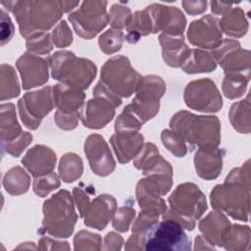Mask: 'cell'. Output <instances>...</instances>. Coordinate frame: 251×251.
I'll return each mask as SVG.
<instances>
[{"label": "cell", "mask_w": 251, "mask_h": 251, "mask_svg": "<svg viewBox=\"0 0 251 251\" xmlns=\"http://www.w3.org/2000/svg\"><path fill=\"white\" fill-rule=\"evenodd\" d=\"M43 221L40 232H46L57 238L72 235L77 222L75 201L71 193L61 189L43 203Z\"/></svg>", "instance_id": "obj_6"}, {"label": "cell", "mask_w": 251, "mask_h": 251, "mask_svg": "<svg viewBox=\"0 0 251 251\" xmlns=\"http://www.w3.org/2000/svg\"><path fill=\"white\" fill-rule=\"evenodd\" d=\"M135 210L131 206H123L116 210L113 220L112 226L115 229L121 232H126L129 229V226L134 220Z\"/></svg>", "instance_id": "obj_42"}, {"label": "cell", "mask_w": 251, "mask_h": 251, "mask_svg": "<svg viewBox=\"0 0 251 251\" xmlns=\"http://www.w3.org/2000/svg\"><path fill=\"white\" fill-rule=\"evenodd\" d=\"M229 122L232 127L240 133H249L251 129L250 124V102L249 96L245 99L233 103L228 112Z\"/></svg>", "instance_id": "obj_31"}, {"label": "cell", "mask_w": 251, "mask_h": 251, "mask_svg": "<svg viewBox=\"0 0 251 251\" xmlns=\"http://www.w3.org/2000/svg\"><path fill=\"white\" fill-rule=\"evenodd\" d=\"M152 21L153 32L170 35H182L186 26V19L177 7L151 4L145 8Z\"/></svg>", "instance_id": "obj_14"}, {"label": "cell", "mask_w": 251, "mask_h": 251, "mask_svg": "<svg viewBox=\"0 0 251 251\" xmlns=\"http://www.w3.org/2000/svg\"><path fill=\"white\" fill-rule=\"evenodd\" d=\"M145 247V234L133 233L127 239L125 245L126 250H143Z\"/></svg>", "instance_id": "obj_52"}, {"label": "cell", "mask_w": 251, "mask_h": 251, "mask_svg": "<svg viewBox=\"0 0 251 251\" xmlns=\"http://www.w3.org/2000/svg\"><path fill=\"white\" fill-rule=\"evenodd\" d=\"M109 23L112 28L123 29L127 28L132 21V14L128 7L121 4L112 6L109 12Z\"/></svg>", "instance_id": "obj_39"}, {"label": "cell", "mask_w": 251, "mask_h": 251, "mask_svg": "<svg viewBox=\"0 0 251 251\" xmlns=\"http://www.w3.org/2000/svg\"><path fill=\"white\" fill-rule=\"evenodd\" d=\"M117 210L116 199L109 194L95 197L89 204L83 217L84 225L99 230L104 229Z\"/></svg>", "instance_id": "obj_19"}, {"label": "cell", "mask_w": 251, "mask_h": 251, "mask_svg": "<svg viewBox=\"0 0 251 251\" xmlns=\"http://www.w3.org/2000/svg\"><path fill=\"white\" fill-rule=\"evenodd\" d=\"M188 41L197 47L214 50L223 41V33L220 28L219 19L211 15L191 22L187 30Z\"/></svg>", "instance_id": "obj_15"}, {"label": "cell", "mask_w": 251, "mask_h": 251, "mask_svg": "<svg viewBox=\"0 0 251 251\" xmlns=\"http://www.w3.org/2000/svg\"><path fill=\"white\" fill-rule=\"evenodd\" d=\"M52 42L58 48H64L72 44L73 33L66 21H61L53 29L51 34Z\"/></svg>", "instance_id": "obj_44"}, {"label": "cell", "mask_w": 251, "mask_h": 251, "mask_svg": "<svg viewBox=\"0 0 251 251\" xmlns=\"http://www.w3.org/2000/svg\"><path fill=\"white\" fill-rule=\"evenodd\" d=\"M161 140L164 146L176 157H184L187 153L185 141L181 136L172 129H164L161 133Z\"/></svg>", "instance_id": "obj_38"}, {"label": "cell", "mask_w": 251, "mask_h": 251, "mask_svg": "<svg viewBox=\"0 0 251 251\" xmlns=\"http://www.w3.org/2000/svg\"><path fill=\"white\" fill-rule=\"evenodd\" d=\"M159 42L162 47V57L167 65L173 68L181 67L186 59L190 48L182 35H170L161 33Z\"/></svg>", "instance_id": "obj_24"}, {"label": "cell", "mask_w": 251, "mask_h": 251, "mask_svg": "<svg viewBox=\"0 0 251 251\" xmlns=\"http://www.w3.org/2000/svg\"><path fill=\"white\" fill-rule=\"evenodd\" d=\"M183 9L189 15H199L206 11L208 2L207 1H182Z\"/></svg>", "instance_id": "obj_51"}, {"label": "cell", "mask_w": 251, "mask_h": 251, "mask_svg": "<svg viewBox=\"0 0 251 251\" xmlns=\"http://www.w3.org/2000/svg\"><path fill=\"white\" fill-rule=\"evenodd\" d=\"M110 143L121 164H126L134 159L144 145V136L138 131H116L110 138Z\"/></svg>", "instance_id": "obj_20"}, {"label": "cell", "mask_w": 251, "mask_h": 251, "mask_svg": "<svg viewBox=\"0 0 251 251\" xmlns=\"http://www.w3.org/2000/svg\"><path fill=\"white\" fill-rule=\"evenodd\" d=\"M57 162L55 152L42 144L34 145L30 148L24 158L22 164L34 176H41L53 172Z\"/></svg>", "instance_id": "obj_21"}, {"label": "cell", "mask_w": 251, "mask_h": 251, "mask_svg": "<svg viewBox=\"0 0 251 251\" xmlns=\"http://www.w3.org/2000/svg\"><path fill=\"white\" fill-rule=\"evenodd\" d=\"M53 100L58 111L63 113H79L83 106L84 90L76 86L58 83L52 88Z\"/></svg>", "instance_id": "obj_23"}, {"label": "cell", "mask_w": 251, "mask_h": 251, "mask_svg": "<svg viewBox=\"0 0 251 251\" xmlns=\"http://www.w3.org/2000/svg\"><path fill=\"white\" fill-rule=\"evenodd\" d=\"M124 243V238L119 233L115 231L108 232L103 241V246L101 249L103 250H110V251H117L121 250Z\"/></svg>", "instance_id": "obj_50"}, {"label": "cell", "mask_w": 251, "mask_h": 251, "mask_svg": "<svg viewBox=\"0 0 251 251\" xmlns=\"http://www.w3.org/2000/svg\"><path fill=\"white\" fill-rule=\"evenodd\" d=\"M16 66L22 77L23 88L25 90L43 85L49 79L48 62L38 55L25 52L17 60Z\"/></svg>", "instance_id": "obj_17"}, {"label": "cell", "mask_w": 251, "mask_h": 251, "mask_svg": "<svg viewBox=\"0 0 251 251\" xmlns=\"http://www.w3.org/2000/svg\"><path fill=\"white\" fill-rule=\"evenodd\" d=\"M84 153L92 172L99 176H107L116 168V162L105 139L97 133L87 136L84 142Z\"/></svg>", "instance_id": "obj_16"}, {"label": "cell", "mask_w": 251, "mask_h": 251, "mask_svg": "<svg viewBox=\"0 0 251 251\" xmlns=\"http://www.w3.org/2000/svg\"><path fill=\"white\" fill-rule=\"evenodd\" d=\"M251 242V231L248 226L230 225L223 242L226 250L242 251L249 250Z\"/></svg>", "instance_id": "obj_29"}, {"label": "cell", "mask_w": 251, "mask_h": 251, "mask_svg": "<svg viewBox=\"0 0 251 251\" xmlns=\"http://www.w3.org/2000/svg\"><path fill=\"white\" fill-rule=\"evenodd\" d=\"M25 46L28 52L35 55L49 54L53 49L51 35L48 32L36 33L26 38Z\"/></svg>", "instance_id": "obj_37"}, {"label": "cell", "mask_w": 251, "mask_h": 251, "mask_svg": "<svg viewBox=\"0 0 251 251\" xmlns=\"http://www.w3.org/2000/svg\"><path fill=\"white\" fill-rule=\"evenodd\" d=\"M37 249L39 250H70L67 241H56L50 237L41 236L38 240Z\"/></svg>", "instance_id": "obj_49"}, {"label": "cell", "mask_w": 251, "mask_h": 251, "mask_svg": "<svg viewBox=\"0 0 251 251\" xmlns=\"http://www.w3.org/2000/svg\"><path fill=\"white\" fill-rule=\"evenodd\" d=\"M142 79L143 76L131 67L128 58L118 55L104 63L97 83L109 97L121 105L122 98H127L137 91Z\"/></svg>", "instance_id": "obj_4"}, {"label": "cell", "mask_w": 251, "mask_h": 251, "mask_svg": "<svg viewBox=\"0 0 251 251\" xmlns=\"http://www.w3.org/2000/svg\"><path fill=\"white\" fill-rule=\"evenodd\" d=\"M183 99L187 107L198 112L217 113L223 107L220 91L208 77L190 81L184 88Z\"/></svg>", "instance_id": "obj_12"}, {"label": "cell", "mask_w": 251, "mask_h": 251, "mask_svg": "<svg viewBox=\"0 0 251 251\" xmlns=\"http://www.w3.org/2000/svg\"><path fill=\"white\" fill-rule=\"evenodd\" d=\"M102 238L98 233L88 230H79L74 237L75 250H100Z\"/></svg>", "instance_id": "obj_40"}, {"label": "cell", "mask_w": 251, "mask_h": 251, "mask_svg": "<svg viewBox=\"0 0 251 251\" xmlns=\"http://www.w3.org/2000/svg\"><path fill=\"white\" fill-rule=\"evenodd\" d=\"M217 63L213 55L202 49H190L188 55L181 65L186 74L209 73L215 71Z\"/></svg>", "instance_id": "obj_27"}, {"label": "cell", "mask_w": 251, "mask_h": 251, "mask_svg": "<svg viewBox=\"0 0 251 251\" xmlns=\"http://www.w3.org/2000/svg\"><path fill=\"white\" fill-rule=\"evenodd\" d=\"M30 185V177L21 167H13L3 177V186L11 195H20L26 192Z\"/></svg>", "instance_id": "obj_32"}, {"label": "cell", "mask_w": 251, "mask_h": 251, "mask_svg": "<svg viewBox=\"0 0 251 251\" xmlns=\"http://www.w3.org/2000/svg\"><path fill=\"white\" fill-rule=\"evenodd\" d=\"M0 135L1 142L11 141L17 138L22 132V127L17 120L14 104H2L0 107Z\"/></svg>", "instance_id": "obj_28"}, {"label": "cell", "mask_w": 251, "mask_h": 251, "mask_svg": "<svg viewBox=\"0 0 251 251\" xmlns=\"http://www.w3.org/2000/svg\"><path fill=\"white\" fill-rule=\"evenodd\" d=\"M165 90L166 83L162 77L154 75H145L131 103L126 105L124 110L143 125L159 112L160 99Z\"/></svg>", "instance_id": "obj_8"}, {"label": "cell", "mask_w": 251, "mask_h": 251, "mask_svg": "<svg viewBox=\"0 0 251 251\" xmlns=\"http://www.w3.org/2000/svg\"><path fill=\"white\" fill-rule=\"evenodd\" d=\"M78 5V2H70V1H63V6H64V11L65 13H68L72 11L75 6Z\"/></svg>", "instance_id": "obj_55"}, {"label": "cell", "mask_w": 251, "mask_h": 251, "mask_svg": "<svg viewBox=\"0 0 251 251\" xmlns=\"http://www.w3.org/2000/svg\"><path fill=\"white\" fill-rule=\"evenodd\" d=\"M159 220V217L152 216L145 212H140L137 219L132 225L131 230L133 233H145Z\"/></svg>", "instance_id": "obj_46"}, {"label": "cell", "mask_w": 251, "mask_h": 251, "mask_svg": "<svg viewBox=\"0 0 251 251\" xmlns=\"http://www.w3.org/2000/svg\"><path fill=\"white\" fill-rule=\"evenodd\" d=\"M232 5H234V4L222 2V1H220V2L213 1V2H211V7H212L211 11L216 15H224L231 9Z\"/></svg>", "instance_id": "obj_53"}, {"label": "cell", "mask_w": 251, "mask_h": 251, "mask_svg": "<svg viewBox=\"0 0 251 251\" xmlns=\"http://www.w3.org/2000/svg\"><path fill=\"white\" fill-rule=\"evenodd\" d=\"M250 74L246 73H229L225 74L223 80V93L228 99H236L241 97L246 91Z\"/></svg>", "instance_id": "obj_34"}, {"label": "cell", "mask_w": 251, "mask_h": 251, "mask_svg": "<svg viewBox=\"0 0 251 251\" xmlns=\"http://www.w3.org/2000/svg\"><path fill=\"white\" fill-rule=\"evenodd\" d=\"M14 35V25L10 17L5 13L4 10H1V45L6 44L11 40Z\"/></svg>", "instance_id": "obj_48"}, {"label": "cell", "mask_w": 251, "mask_h": 251, "mask_svg": "<svg viewBox=\"0 0 251 251\" xmlns=\"http://www.w3.org/2000/svg\"><path fill=\"white\" fill-rule=\"evenodd\" d=\"M126 40L131 44L136 43L141 36H146L153 32L152 21L146 9L136 11L132 15V21L126 28Z\"/></svg>", "instance_id": "obj_30"}, {"label": "cell", "mask_w": 251, "mask_h": 251, "mask_svg": "<svg viewBox=\"0 0 251 251\" xmlns=\"http://www.w3.org/2000/svg\"><path fill=\"white\" fill-rule=\"evenodd\" d=\"M0 75V99L8 100L19 96L21 92L19 79L14 68L8 64L1 65Z\"/></svg>", "instance_id": "obj_35"}, {"label": "cell", "mask_w": 251, "mask_h": 251, "mask_svg": "<svg viewBox=\"0 0 251 251\" xmlns=\"http://www.w3.org/2000/svg\"><path fill=\"white\" fill-rule=\"evenodd\" d=\"M47 62L54 79L82 90L88 88L97 74V67L92 61L78 58L67 50L55 52L48 57Z\"/></svg>", "instance_id": "obj_7"}, {"label": "cell", "mask_w": 251, "mask_h": 251, "mask_svg": "<svg viewBox=\"0 0 251 251\" xmlns=\"http://www.w3.org/2000/svg\"><path fill=\"white\" fill-rule=\"evenodd\" d=\"M225 74L246 73L250 74V52L242 49L240 43L234 39H224L222 44L211 53Z\"/></svg>", "instance_id": "obj_13"}, {"label": "cell", "mask_w": 251, "mask_h": 251, "mask_svg": "<svg viewBox=\"0 0 251 251\" xmlns=\"http://www.w3.org/2000/svg\"><path fill=\"white\" fill-rule=\"evenodd\" d=\"M225 152L219 147L198 148L194 156V166L197 175L206 180L217 178L223 169Z\"/></svg>", "instance_id": "obj_22"}, {"label": "cell", "mask_w": 251, "mask_h": 251, "mask_svg": "<svg viewBox=\"0 0 251 251\" xmlns=\"http://www.w3.org/2000/svg\"><path fill=\"white\" fill-rule=\"evenodd\" d=\"M32 134L27 131H23L17 138L11 141L1 142L2 149L13 157H19L24 150L31 143Z\"/></svg>", "instance_id": "obj_43"}, {"label": "cell", "mask_w": 251, "mask_h": 251, "mask_svg": "<svg viewBox=\"0 0 251 251\" xmlns=\"http://www.w3.org/2000/svg\"><path fill=\"white\" fill-rule=\"evenodd\" d=\"M1 4L14 14L25 39L47 32L65 13L63 1H2Z\"/></svg>", "instance_id": "obj_2"}, {"label": "cell", "mask_w": 251, "mask_h": 251, "mask_svg": "<svg viewBox=\"0 0 251 251\" xmlns=\"http://www.w3.org/2000/svg\"><path fill=\"white\" fill-rule=\"evenodd\" d=\"M125 40V34L120 29L110 28L103 32L98 39V44L105 54H114L121 50Z\"/></svg>", "instance_id": "obj_36"}, {"label": "cell", "mask_w": 251, "mask_h": 251, "mask_svg": "<svg viewBox=\"0 0 251 251\" xmlns=\"http://www.w3.org/2000/svg\"><path fill=\"white\" fill-rule=\"evenodd\" d=\"M230 226L228 219L220 211L210 212L198 224L199 230L213 245L223 247L225 235Z\"/></svg>", "instance_id": "obj_25"}, {"label": "cell", "mask_w": 251, "mask_h": 251, "mask_svg": "<svg viewBox=\"0 0 251 251\" xmlns=\"http://www.w3.org/2000/svg\"><path fill=\"white\" fill-rule=\"evenodd\" d=\"M116 108L115 104L109 99L103 96H93L81 110V123L88 128H102L112 121Z\"/></svg>", "instance_id": "obj_18"}, {"label": "cell", "mask_w": 251, "mask_h": 251, "mask_svg": "<svg viewBox=\"0 0 251 251\" xmlns=\"http://www.w3.org/2000/svg\"><path fill=\"white\" fill-rule=\"evenodd\" d=\"M59 176L64 182L71 183L78 179L83 172L81 158L75 153H66L59 163Z\"/></svg>", "instance_id": "obj_33"}, {"label": "cell", "mask_w": 251, "mask_h": 251, "mask_svg": "<svg viewBox=\"0 0 251 251\" xmlns=\"http://www.w3.org/2000/svg\"><path fill=\"white\" fill-rule=\"evenodd\" d=\"M250 161L234 168L223 184L216 185L210 193L214 210L225 212L231 218L247 222L250 212Z\"/></svg>", "instance_id": "obj_1"}, {"label": "cell", "mask_w": 251, "mask_h": 251, "mask_svg": "<svg viewBox=\"0 0 251 251\" xmlns=\"http://www.w3.org/2000/svg\"><path fill=\"white\" fill-rule=\"evenodd\" d=\"M216 247L213 245L206 237H204L202 234H199L195 237V244L194 249L195 250H214Z\"/></svg>", "instance_id": "obj_54"}, {"label": "cell", "mask_w": 251, "mask_h": 251, "mask_svg": "<svg viewBox=\"0 0 251 251\" xmlns=\"http://www.w3.org/2000/svg\"><path fill=\"white\" fill-rule=\"evenodd\" d=\"M222 32L231 37H242L248 31V21L241 8H231L219 20Z\"/></svg>", "instance_id": "obj_26"}, {"label": "cell", "mask_w": 251, "mask_h": 251, "mask_svg": "<svg viewBox=\"0 0 251 251\" xmlns=\"http://www.w3.org/2000/svg\"><path fill=\"white\" fill-rule=\"evenodd\" d=\"M170 208L162 215L178 223L184 229L193 230L196 221L207 210V200L199 187L192 182L178 184L168 198Z\"/></svg>", "instance_id": "obj_5"}, {"label": "cell", "mask_w": 251, "mask_h": 251, "mask_svg": "<svg viewBox=\"0 0 251 251\" xmlns=\"http://www.w3.org/2000/svg\"><path fill=\"white\" fill-rule=\"evenodd\" d=\"M106 1H85L80 8L69 15L75 31L84 39L96 36L109 23Z\"/></svg>", "instance_id": "obj_10"}, {"label": "cell", "mask_w": 251, "mask_h": 251, "mask_svg": "<svg viewBox=\"0 0 251 251\" xmlns=\"http://www.w3.org/2000/svg\"><path fill=\"white\" fill-rule=\"evenodd\" d=\"M170 127L192 146L218 147L221 142V123L216 116H198L188 111L176 113Z\"/></svg>", "instance_id": "obj_3"}, {"label": "cell", "mask_w": 251, "mask_h": 251, "mask_svg": "<svg viewBox=\"0 0 251 251\" xmlns=\"http://www.w3.org/2000/svg\"><path fill=\"white\" fill-rule=\"evenodd\" d=\"M52 88L47 85L39 90L27 92L18 101L20 118L28 129H36L43 118L54 109Z\"/></svg>", "instance_id": "obj_11"}, {"label": "cell", "mask_w": 251, "mask_h": 251, "mask_svg": "<svg viewBox=\"0 0 251 251\" xmlns=\"http://www.w3.org/2000/svg\"><path fill=\"white\" fill-rule=\"evenodd\" d=\"M144 234V250L181 251L191 249V241L184 228L178 223L170 219L158 221Z\"/></svg>", "instance_id": "obj_9"}, {"label": "cell", "mask_w": 251, "mask_h": 251, "mask_svg": "<svg viewBox=\"0 0 251 251\" xmlns=\"http://www.w3.org/2000/svg\"><path fill=\"white\" fill-rule=\"evenodd\" d=\"M60 179L56 173L52 172L48 175L34 177L32 187L33 191L39 197L47 196L51 191L60 187Z\"/></svg>", "instance_id": "obj_41"}, {"label": "cell", "mask_w": 251, "mask_h": 251, "mask_svg": "<svg viewBox=\"0 0 251 251\" xmlns=\"http://www.w3.org/2000/svg\"><path fill=\"white\" fill-rule=\"evenodd\" d=\"M81 112L79 113H63L61 111H56L54 115V121L56 125L64 130H72L76 127L78 120L80 119Z\"/></svg>", "instance_id": "obj_45"}, {"label": "cell", "mask_w": 251, "mask_h": 251, "mask_svg": "<svg viewBox=\"0 0 251 251\" xmlns=\"http://www.w3.org/2000/svg\"><path fill=\"white\" fill-rule=\"evenodd\" d=\"M73 195H74V201H75V204L76 205L79 216L83 218L91 202L89 199V195L86 193V190L80 186H76L74 188Z\"/></svg>", "instance_id": "obj_47"}]
</instances>
